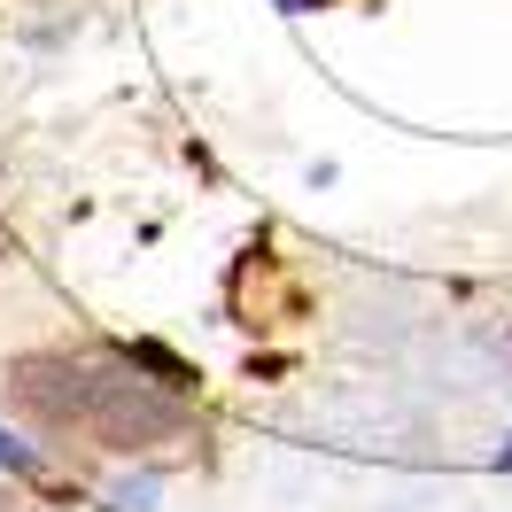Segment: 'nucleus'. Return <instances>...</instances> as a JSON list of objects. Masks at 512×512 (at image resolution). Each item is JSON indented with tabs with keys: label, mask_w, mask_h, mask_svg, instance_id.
Instances as JSON below:
<instances>
[{
	"label": "nucleus",
	"mask_w": 512,
	"mask_h": 512,
	"mask_svg": "<svg viewBox=\"0 0 512 512\" xmlns=\"http://www.w3.org/2000/svg\"><path fill=\"white\" fill-rule=\"evenodd\" d=\"M16 388L24 404L55 419V427H78L109 450H140V443H171L187 419L171 396H148V388L117 373V365H86V357H24L16 365Z\"/></svg>",
	"instance_id": "nucleus-1"
},
{
	"label": "nucleus",
	"mask_w": 512,
	"mask_h": 512,
	"mask_svg": "<svg viewBox=\"0 0 512 512\" xmlns=\"http://www.w3.org/2000/svg\"><path fill=\"white\" fill-rule=\"evenodd\" d=\"M0 466H8V474H32L39 458H32V450H24V443H8V427H0Z\"/></svg>",
	"instance_id": "nucleus-2"
},
{
	"label": "nucleus",
	"mask_w": 512,
	"mask_h": 512,
	"mask_svg": "<svg viewBox=\"0 0 512 512\" xmlns=\"http://www.w3.org/2000/svg\"><path fill=\"white\" fill-rule=\"evenodd\" d=\"M505 466H512V450H505Z\"/></svg>",
	"instance_id": "nucleus-3"
}]
</instances>
